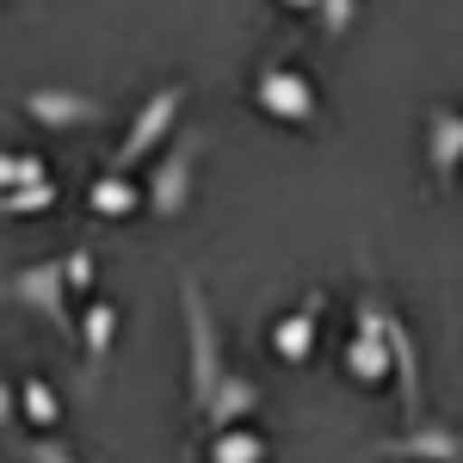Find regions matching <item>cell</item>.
Instances as JSON below:
<instances>
[{"label": "cell", "mask_w": 463, "mask_h": 463, "mask_svg": "<svg viewBox=\"0 0 463 463\" xmlns=\"http://www.w3.org/2000/svg\"><path fill=\"white\" fill-rule=\"evenodd\" d=\"M19 111L43 124V130H80V124H99V99H87V93H74V87H32Z\"/></svg>", "instance_id": "ba28073f"}, {"label": "cell", "mask_w": 463, "mask_h": 463, "mask_svg": "<svg viewBox=\"0 0 463 463\" xmlns=\"http://www.w3.org/2000/svg\"><path fill=\"white\" fill-rule=\"evenodd\" d=\"M458 179H463V174H458Z\"/></svg>", "instance_id": "603a6c76"}, {"label": "cell", "mask_w": 463, "mask_h": 463, "mask_svg": "<svg viewBox=\"0 0 463 463\" xmlns=\"http://www.w3.org/2000/svg\"><path fill=\"white\" fill-rule=\"evenodd\" d=\"M427 167L439 185H451L463 174V111H451V106L427 111Z\"/></svg>", "instance_id": "30bf717a"}, {"label": "cell", "mask_w": 463, "mask_h": 463, "mask_svg": "<svg viewBox=\"0 0 463 463\" xmlns=\"http://www.w3.org/2000/svg\"><path fill=\"white\" fill-rule=\"evenodd\" d=\"M87 211L99 216V222H124V216L143 211V185L124 174V167H106V174L87 185Z\"/></svg>", "instance_id": "4fadbf2b"}, {"label": "cell", "mask_w": 463, "mask_h": 463, "mask_svg": "<svg viewBox=\"0 0 463 463\" xmlns=\"http://www.w3.org/2000/svg\"><path fill=\"white\" fill-rule=\"evenodd\" d=\"M290 13H316V0H285Z\"/></svg>", "instance_id": "7402d4cb"}, {"label": "cell", "mask_w": 463, "mask_h": 463, "mask_svg": "<svg viewBox=\"0 0 463 463\" xmlns=\"http://www.w3.org/2000/svg\"><path fill=\"white\" fill-rule=\"evenodd\" d=\"M458 463H463V458H458Z\"/></svg>", "instance_id": "cb8c5ba5"}, {"label": "cell", "mask_w": 463, "mask_h": 463, "mask_svg": "<svg viewBox=\"0 0 463 463\" xmlns=\"http://www.w3.org/2000/svg\"><path fill=\"white\" fill-rule=\"evenodd\" d=\"M266 402V390L253 383V377H241V371H222V383L211 390V402L198 408L204 414V432L216 427H235V420H253V408Z\"/></svg>", "instance_id": "8fae6325"}, {"label": "cell", "mask_w": 463, "mask_h": 463, "mask_svg": "<svg viewBox=\"0 0 463 463\" xmlns=\"http://www.w3.org/2000/svg\"><path fill=\"white\" fill-rule=\"evenodd\" d=\"M198 155H204V130H174V143L161 148V161L143 179V211L174 222L192 198V179H198Z\"/></svg>", "instance_id": "7a4b0ae2"}, {"label": "cell", "mask_w": 463, "mask_h": 463, "mask_svg": "<svg viewBox=\"0 0 463 463\" xmlns=\"http://www.w3.org/2000/svg\"><path fill=\"white\" fill-rule=\"evenodd\" d=\"M6 297H13L19 309H32L37 321H50V327L74 346V316H69V279H62V260L19 266V272L6 279Z\"/></svg>", "instance_id": "8992f818"}, {"label": "cell", "mask_w": 463, "mask_h": 463, "mask_svg": "<svg viewBox=\"0 0 463 463\" xmlns=\"http://www.w3.org/2000/svg\"><path fill=\"white\" fill-rule=\"evenodd\" d=\"M358 19V0H316V25L321 37H346Z\"/></svg>", "instance_id": "ac0fdd59"}, {"label": "cell", "mask_w": 463, "mask_h": 463, "mask_svg": "<svg viewBox=\"0 0 463 463\" xmlns=\"http://www.w3.org/2000/svg\"><path fill=\"white\" fill-rule=\"evenodd\" d=\"M346 377H353L358 390H377V383H390L395 364H390V309L377 303V297H358L353 303V340H346Z\"/></svg>", "instance_id": "3957f363"}, {"label": "cell", "mask_w": 463, "mask_h": 463, "mask_svg": "<svg viewBox=\"0 0 463 463\" xmlns=\"http://www.w3.org/2000/svg\"><path fill=\"white\" fill-rule=\"evenodd\" d=\"M118 321H124V309L111 303V297H93L87 309H80V321H74V353L87 358L93 371L111 358V346H118Z\"/></svg>", "instance_id": "7c38bea8"}, {"label": "cell", "mask_w": 463, "mask_h": 463, "mask_svg": "<svg viewBox=\"0 0 463 463\" xmlns=\"http://www.w3.org/2000/svg\"><path fill=\"white\" fill-rule=\"evenodd\" d=\"M62 204V185L56 179H37V185H13V192H0V222L6 216H43Z\"/></svg>", "instance_id": "2e32d148"}, {"label": "cell", "mask_w": 463, "mask_h": 463, "mask_svg": "<svg viewBox=\"0 0 463 463\" xmlns=\"http://www.w3.org/2000/svg\"><path fill=\"white\" fill-rule=\"evenodd\" d=\"M377 458H408V463H458L463 439L445 420H408V432H395L377 445Z\"/></svg>", "instance_id": "9c48e42d"}, {"label": "cell", "mask_w": 463, "mask_h": 463, "mask_svg": "<svg viewBox=\"0 0 463 463\" xmlns=\"http://www.w3.org/2000/svg\"><path fill=\"white\" fill-rule=\"evenodd\" d=\"M179 111H185V87H155L143 106H137V118H130V130H124V143L111 148V167H143L148 155H161V148L174 143L179 130Z\"/></svg>", "instance_id": "277c9868"}, {"label": "cell", "mask_w": 463, "mask_h": 463, "mask_svg": "<svg viewBox=\"0 0 463 463\" xmlns=\"http://www.w3.org/2000/svg\"><path fill=\"white\" fill-rule=\"evenodd\" d=\"M93 272H99V266H93V253H87V248L62 253V279H69V297H87V290H93Z\"/></svg>", "instance_id": "d6986e66"}, {"label": "cell", "mask_w": 463, "mask_h": 463, "mask_svg": "<svg viewBox=\"0 0 463 463\" xmlns=\"http://www.w3.org/2000/svg\"><path fill=\"white\" fill-rule=\"evenodd\" d=\"M253 106L266 111L272 124H290V130H309L321 118V93L316 80L303 69H290V62H266V69L253 74Z\"/></svg>", "instance_id": "5b68a950"}, {"label": "cell", "mask_w": 463, "mask_h": 463, "mask_svg": "<svg viewBox=\"0 0 463 463\" xmlns=\"http://www.w3.org/2000/svg\"><path fill=\"white\" fill-rule=\"evenodd\" d=\"M321 316H327V290L316 285L303 303H297V309H290V316L272 321L266 353L279 358V364H290V371H297V364H309V358H316V346H321Z\"/></svg>", "instance_id": "52a82bcc"}, {"label": "cell", "mask_w": 463, "mask_h": 463, "mask_svg": "<svg viewBox=\"0 0 463 463\" xmlns=\"http://www.w3.org/2000/svg\"><path fill=\"white\" fill-rule=\"evenodd\" d=\"M13 427H19V383L0 377V432H13Z\"/></svg>", "instance_id": "44dd1931"}, {"label": "cell", "mask_w": 463, "mask_h": 463, "mask_svg": "<svg viewBox=\"0 0 463 463\" xmlns=\"http://www.w3.org/2000/svg\"><path fill=\"white\" fill-rule=\"evenodd\" d=\"M37 179H50V161H43L37 148H0V192L37 185Z\"/></svg>", "instance_id": "e0dca14e"}, {"label": "cell", "mask_w": 463, "mask_h": 463, "mask_svg": "<svg viewBox=\"0 0 463 463\" xmlns=\"http://www.w3.org/2000/svg\"><path fill=\"white\" fill-rule=\"evenodd\" d=\"M62 414H69V402H62V390H56L43 371L19 377V420H25L32 432H56V427H62Z\"/></svg>", "instance_id": "5bb4252c"}, {"label": "cell", "mask_w": 463, "mask_h": 463, "mask_svg": "<svg viewBox=\"0 0 463 463\" xmlns=\"http://www.w3.org/2000/svg\"><path fill=\"white\" fill-rule=\"evenodd\" d=\"M19 458H25V463H80L69 445H56V439H32V445H19Z\"/></svg>", "instance_id": "ffe728a7"}, {"label": "cell", "mask_w": 463, "mask_h": 463, "mask_svg": "<svg viewBox=\"0 0 463 463\" xmlns=\"http://www.w3.org/2000/svg\"><path fill=\"white\" fill-rule=\"evenodd\" d=\"M179 327H185V395H192V408H204L229 371V358H222V327H216L211 297L192 272L179 279Z\"/></svg>", "instance_id": "6da1fadb"}, {"label": "cell", "mask_w": 463, "mask_h": 463, "mask_svg": "<svg viewBox=\"0 0 463 463\" xmlns=\"http://www.w3.org/2000/svg\"><path fill=\"white\" fill-rule=\"evenodd\" d=\"M272 458V439L266 432H253L248 420H235V427H216L204 439V463H266Z\"/></svg>", "instance_id": "9a60e30c"}]
</instances>
